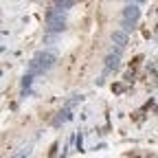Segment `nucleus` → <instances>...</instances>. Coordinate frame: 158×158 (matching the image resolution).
Instances as JSON below:
<instances>
[{
    "mask_svg": "<svg viewBox=\"0 0 158 158\" xmlns=\"http://www.w3.org/2000/svg\"><path fill=\"white\" fill-rule=\"evenodd\" d=\"M55 64V57L51 53H40L35 55V59L31 62V73H40V70H48Z\"/></svg>",
    "mask_w": 158,
    "mask_h": 158,
    "instance_id": "1",
    "label": "nucleus"
},
{
    "mask_svg": "<svg viewBox=\"0 0 158 158\" xmlns=\"http://www.w3.org/2000/svg\"><path fill=\"white\" fill-rule=\"evenodd\" d=\"M138 15H141L138 7H127V9H125V13H123V24H125V29H130V24H132V27L136 24Z\"/></svg>",
    "mask_w": 158,
    "mask_h": 158,
    "instance_id": "2",
    "label": "nucleus"
},
{
    "mask_svg": "<svg viewBox=\"0 0 158 158\" xmlns=\"http://www.w3.org/2000/svg\"><path fill=\"white\" fill-rule=\"evenodd\" d=\"M112 40L118 44V46H125V42H127V35L123 33V31H116L114 35H112Z\"/></svg>",
    "mask_w": 158,
    "mask_h": 158,
    "instance_id": "3",
    "label": "nucleus"
},
{
    "mask_svg": "<svg viewBox=\"0 0 158 158\" xmlns=\"http://www.w3.org/2000/svg\"><path fill=\"white\" fill-rule=\"evenodd\" d=\"M118 66V57H110V62H108V68H116Z\"/></svg>",
    "mask_w": 158,
    "mask_h": 158,
    "instance_id": "4",
    "label": "nucleus"
},
{
    "mask_svg": "<svg viewBox=\"0 0 158 158\" xmlns=\"http://www.w3.org/2000/svg\"><path fill=\"white\" fill-rule=\"evenodd\" d=\"M138 2H145V0H138Z\"/></svg>",
    "mask_w": 158,
    "mask_h": 158,
    "instance_id": "5",
    "label": "nucleus"
}]
</instances>
